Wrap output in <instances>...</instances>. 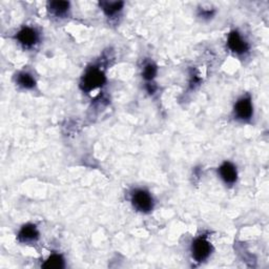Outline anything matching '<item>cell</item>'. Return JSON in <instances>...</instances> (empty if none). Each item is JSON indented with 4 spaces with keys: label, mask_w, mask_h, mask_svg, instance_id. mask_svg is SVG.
Segmentation results:
<instances>
[{
    "label": "cell",
    "mask_w": 269,
    "mask_h": 269,
    "mask_svg": "<svg viewBox=\"0 0 269 269\" xmlns=\"http://www.w3.org/2000/svg\"><path fill=\"white\" fill-rule=\"evenodd\" d=\"M123 3L121 2H103L100 4V7L102 8L103 12L107 15V16H115L117 15L123 8Z\"/></svg>",
    "instance_id": "cell-10"
},
{
    "label": "cell",
    "mask_w": 269,
    "mask_h": 269,
    "mask_svg": "<svg viewBox=\"0 0 269 269\" xmlns=\"http://www.w3.org/2000/svg\"><path fill=\"white\" fill-rule=\"evenodd\" d=\"M132 203L137 210L143 213H149L154 209L153 197L144 189H136L133 192Z\"/></svg>",
    "instance_id": "cell-2"
},
{
    "label": "cell",
    "mask_w": 269,
    "mask_h": 269,
    "mask_svg": "<svg viewBox=\"0 0 269 269\" xmlns=\"http://www.w3.org/2000/svg\"><path fill=\"white\" fill-rule=\"evenodd\" d=\"M227 45L231 52L238 54V55H242V54H245L249 50L248 43L242 38V36L237 31H234L229 34Z\"/></svg>",
    "instance_id": "cell-5"
},
{
    "label": "cell",
    "mask_w": 269,
    "mask_h": 269,
    "mask_svg": "<svg viewBox=\"0 0 269 269\" xmlns=\"http://www.w3.org/2000/svg\"><path fill=\"white\" fill-rule=\"evenodd\" d=\"M42 267L44 268H63L64 260L61 256L54 254L42 264Z\"/></svg>",
    "instance_id": "cell-12"
},
{
    "label": "cell",
    "mask_w": 269,
    "mask_h": 269,
    "mask_svg": "<svg viewBox=\"0 0 269 269\" xmlns=\"http://www.w3.org/2000/svg\"><path fill=\"white\" fill-rule=\"evenodd\" d=\"M211 250H212L211 244L204 237L197 238L191 245L192 259L199 263L204 262L209 258Z\"/></svg>",
    "instance_id": "cell-3"
},
{
    "label": "cell",
    "mask_w": 269,
    "mask_h": 269,
    "mask_svg": "<svg viewBox=\"0 0 269 269\" xmlns=\"http://www.w3.org/2000/svg\"><path fill=\"white\" fill-rule=\"evenodd\" d=\"M39 238V231L35 225L27 224L21 227L19 234H18V241L21 243L35 242Z\"/></svg>",
    "instance_id": "cell-8"
},
{
    "label": "cell",
    "mask_w": 269,
    "mask_h": 269,
    "mask_svg": "<svg viewBox=\"0 0 269 269\" xmlns=\"http://www.w3.org/2000/svg\"><path fill=\"white\" fill-rule=\"evenodd\" d=\"M157 74V67L153 63H148L143 68V77L146 80H153Z\"/></svg>",
    "instance_id": "cell-13"
},
{
    "label": "cell",
    "mask_w": 269,
    "mask_h": 269,
    "mask_svg": "<svg viewBox=\"0 0 269 269\" xmlns=\"http://www.w3.org/2000/svg\"><path fill=\"white\" fill-rule=\"evenodd\" d=\"M219 175L226 184H234L238 179L237 168L230 162H224L219 167Z\"/></svg>",
    "instance_id": "cell-7"
},
{
    "label": "cell",
    "mask_w": 269,
    "mask_h": 269,
    "mask_svg": "<svg viewBox=\"0 0 269 269\" xmlns=\"http://www.w3.org/2000/svg\"><path fill=\"white\" fill-rule=\"evenodd\" d=\"M48 10L52 14L57 17L65 16L69 10V3L67 2H51L48 4Z\"/></svg>",
    "instance_id": "cell-9"
},
{
    "label": "cell",
    "mask_w": 269,
    "mask_h": 269,
    "mask_svg": "<svg viewBox=\"0 0 269 269\" xmlns=\"http://www.w3.org/2000/svg\"><path fill=\"white\" fill-rule=\"evenodd\" d=\"M254 114V106L249 97H242L235 105V115L238 119L246 121L252 118Z\"/></svg>",
    "instance_id": "cell-4"
},
{
    "label": "cell",
    "mask_w": 269,
    "mask_h": 269,
    "mask_svg": "<svg viewBox=\"0 0 269 269\" xmlns=\"http://www.w3.org/2000/svg\"><path fill=\"white\" fill-rule=\"evenodd\" d=\"M16 38L25 47H32L38 42L39 35L34 29L26 27L17 33Z\"/></svg>",
    "instance_id": "cell-6"
},
{
    "label": "cell",
    "mask_w": 269,
    "mask_h": 269,
    "mask_svg": "<svg viewBox=\"0 0 269 269\" xmlns=\"http://www.w3.org/2000/svg\"><path fill=\"white\" fill-rule=\"evenodd\" d=\"M105 82L104 73L98 67L88 68L81 80V87L85 92H92L101 87Z\"/></svg>",
    "instance_id": "cell-1"
},
{
    "label": "cell",
    "mask_w": 269,
    "mask_h": 269,
    "mask_svg": "<svg viewBox=\"0 0 269 269\" xmlns=\"http://www.w3.org/2000/svg\"><path fill=\"white\" fill-rule=\"evenodd\" d=\"M16 81H17V84L18 85L23 87V88H27V89L33 88L35 86V84H36L35 79L29 73H20V74H18Z\"/></svg>",
    "instance_id": "cell-11"
}]
</instances>
